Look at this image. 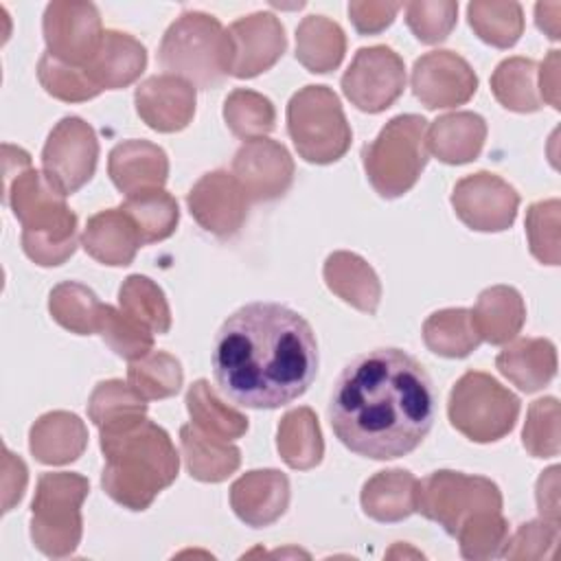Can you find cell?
<instances>
[{"instance_id": "47", "label": "cell", "mask_w": 561, "mask_h": 561, "mask_svg": "<svg viewBox=\"0 0 561 561\" xmlns=\"http://www.w3.org/2000/svg\"><path fill=\"white\" fill-rule=\"evenodd\" d=\"M129 414H147V401L129 383L121 379L96 383L88 399V416L96 427Z\"/></svg>"}, {"instance_id": "35", "label": "cell", "mask_w": 561, "mask_h": 561, "mask_svg": "<svg viewBox=\"0 0 561 561\" xmlns=\"http://www.w3.org/2000/svg\"><path fill=\"white\" fill-rule=\"evenodd\" d=\"M423 342L432 353L458 359L476 351L482 340L471 322V311L462 307H449L434 311L423 322Z\"/></svg>"}, {"instance_id": "45", "label": "cell", "mask_w": 561, "mask_h": 561, "mask_svg": "<svg viewBox=\"0 0 561 561\" xmlns=\"http://www.w3.org/2000/svg\"><path fill=\"white\" fill-rule=\"evenodd\" d=\"M559 199H541L526 210V237L530 254L543 265H559Z\"/></svg>"}, {"instance_id": "18", "label": "cell", "mask_w": 561, "mask_h": 561, "mask_svg": "<svg viewBox=\"0 0 561 561\" xmlns=\"http://www.w3.org/2000/svg\"><path fill=\"white\" fill-rule=\"evenodd\" d=\"M228 37L232 46L230 75L237 79H252L270 70L287 48L280 20L267 11L234 20L228 28Z\"/></svg>"}, {"instance_id": "13", "label": "cell", "mask_w": 561, "mask_h": 561, "mask_svg": "<svg viewBox=\"0 0 561 561\" xmlns=\"http://www.w3.org/2000/svg\"><path fill=\"white\" fill-rule=\"evenodd\" d=\"M46 53L55 59L83 68L99 50L103 24L92 2L55 0L46 7L42 20Z\"/></svg>"}, {"instance_id": "51", "label": "cell", "mask_w": 561, "mask_h": 561, "mask_svg": "<svg viewBox=\"0 0 561 561\" xmlns=\"http://www.w3.org/2000/svg\"><path fill=\"white\" fill-rule=\"evenodd\" d=\"M26 480H28V471L24 460L4 447V454H2V511L4 513L11 511L13 504L22 500Z\"/></svg>"}, {"instance_id": "23", "label": "cell", "mask_w": 561, "mask_h": 561, "mask_svg": "<svg viewBox=\"0 0 561 561\" xmlns=\"http://www.w3.org/2000/svg\"><path fill=\"white\" fill-rule=\"evenodd\" d=\"M81 245L94 261L110 267H125L134 261L142 239L125 210L107 208L88 219Z\"/></svg>"}, {"instance_id": "10", "label": "cell", "mask_w": 561, "mask_h": 561, "mask_svg": "<svg viewBox=\"0 0 561 561\" xmlns=\"http://www.w3.org/2000/svg\"><path fill=\"white\" fill-rule=\"evenodd\" d=\"M484 511H502V491L484 476L438 469L419 482L416 513L451 537L469 517Z\"/></svg>"}, {"instance_id": "54", "label": "cell", "mask_w": 561, "mask_h": 561, "mask_svg": "<svg viewBox=\"0 0 561 561\" xmlns=\"http://www.w3.org/2000/svg\"><path fill=\"white\" fill-rule=\"evenodd\" d=\"M559 13L561 2H539L535 7V22L550 39H559Z\"/></svg>"}, {"instance_id": "9", "label": "cell", "mask_w": 561, "mask_h": 561, "mask_svg": "<svg viewBox=\"0 0 561 561\" xmlns=\"http://www.w3.org/2000/svg\"><path fill=\"white\" fill-rule=\"evenodd\" d=\"M449 423L473 443H495L517 423L519 399L495 377L467 370L447 401Z\"/></svg>"}, {"instance_id": "28", "label": "cell", "mask_w": 561, "mask_h": 561, "mask_svg": "<svg viewBox=\"0 0 561 561\" xmlns=\"http://www.w3.org/2000/svg\"><path fill=\"white\" fill-rule=\"evenodd\" d=\"M419 480L405 469H386L368 478L362 486V511L383 524L403 522L416 513Z\"/></svg>"}, {"instance_id": "14", "label": "cell", "mask_w": 561, "mask_h": 561, "mask_svg": "<svg viewBox=\"0 0 561 561\" xmlns=\"http://www.w3.org/2000/svg\"><path fill=\"white\" fill-rule=\"evenodd\" d=\"M456 217L478 232H502L515 224L519 195L491 171H478L456 182L451 191Z\"/></svg>"}, {"instance_id": "44", "label": "cell", "mask_w": 561, "mask_h": 561, "mask_svg": "<svg viewBox=\"0 0 561 561\" xmlns=\"http://www.w3.org/2000/svg\"><path fill=\"white\" fill-rule=\"evenodd\" d=\"M37 79L50 96L64 103H83L101 94L83 68L64 64L48 53H44L37 61Z\"/></svg>"}, {"instance_id": "46", "label": "cell", "mask_w": 561, "mask_h": 561, "mask_svg": "<svg viewBox=\"0 0 561 561\" xmlns=\"http://www.w3.org/2000/svg\"><path fill=\"white\" fill-rule=\"evenodd\" d=\"M522 443L535 458H552L559 454V401L554 397H543L530 403L522 430Z\"/></svg>"}, {"instance_id": "6", "label": "cell", "mask_w": 561, "mask_h": 561, "mask_svg": "<svg viewBox=\"0 0 561 561\" xmlns=\"http://www.w3.org/2000/svg\"><path fill=\"white\" fill-rule=\"evenodd\" d=\"M427 156V121L419 114H399L364 145L362 164L370 186L381 197L394 199L416 184Z\"/></svg>"}, {"instance_id": "40", "label": "cell", "mask_w": 561, "mask_h": 561, "mask_svg": "<svg viewBox=\"0 0 561 561\" xmlns=\"http://www.w3.org/2000/svg\"><path fill=\"white\" fill-rule=\"evenodd\" d=\"M184 381L182 364L164 351H149L140 359L129 362L127 383L145 399H167L180 392Z\"/></svg>"}, {"instance_id": "30", "label": "cell", "mask_w": 561, "mask_h": 561, "mask_svg": "<svg viewBox=\"0 0 561 561\" xmlns=\"http://www.w3.org/2000/svg\"><path fill=\"white\" fill-rule=\"evenodd\" d=\"M180 447L186 471L199 482H224L241 465V451L237 445L210 436L193 423L180 427Z\"/></svg>"}, {"instance_id": "39", "label": "cell", "mask_w": 561, "mask_h": 561, "mask_svg": "<svg viewBox=\"0 0 561 561\" xmlns=\"http://www.w3.org/2000/svg\"><path fill=\"white\" fill-rule=\"evenodd\" d=\"M118 307L145 324L153 335H164L171 329V309L164 291L147 276L131 274L118 289Z\"/></svg>"}, {"instance_id": "50", "label": "cell", "mask_w": 561, "mask_h": 561, "mask_svg": "<svg viewBox=\"0 0 561 561\" xmlns=\"http://www.w3.org/2000/svg\"><path fill=\"white\" fill-rule=\"evenodd\" d=\"M401 7L399 2H351L348 15L357 33L377 35L394 22Z\"/></svg>"}, {"instance_id": "3", "label": "cell", "mask_w": 561, "mask_h": 561, "mask_svg": "<svg viewBox=\"0 0 561 561\" xmlns=\"http://www.w3.org/2000/svg\"><path fill=\"white\" fill-rule=\"evenodd\" d=\"M105 467L103 491L123 508L147 511L180 471V456L167 430L145 414H129L99 427Z\"/></svg>"}, {"instance_id": "27", "label": "cell", "mask_w": 561, "mask_h": 561, "mask_svg": "<svg viewBox=\"0 0 561 561\" xmlns=\"http://www.w3.org/2000/svg\"><path fill=\"white\" fill-rule=\"evenodd\" d=\"M495 366L522 392H537L557 375V348L546 337H519L500 351Z\"/></svg>"}, {"instance_id": "53", "label": "cell", "mask_w": 561, "mask_h": 561, "mask_svg": "<svg viewBox=\"0 0 561 561\" xmlns=\"http://www.w3.org/2000/svg\"><path fill=\"white\" fill-rule=\"evenodd\" d=\"M539 99L559 110V50H550L548 57L537 66Z\"/></svg>"}, {"instance_id": "1", "label": "cell", "mask_w": 561, "mask_h": 561, "mask_svg": "<svg viewBox=\"0 0 561 561\" xmlns=\"http://www.w3.org/2000/svg\"><path fill=\"white\" fill-rule=\"evenodd\" d=\"M327 412L346 449L392 460L414 451L430 434L436 394L427 370L412 355L401 348H373L342 368Z\"/></svg>"}, {"instance_id": "43", "label": "cell", "mask_w": 561, "mask_h": 561, "mask_svg": "<svg viewBox=\"0 0 561 561\" xmlns=\"http://www.w3.org/2000/svg\"><path fill=\"white\" fill-rule=\"evenodd\" d=\"M465 559H493L502 552L508 537V522L502 511H484L469 517L454 535Z\"/></svg>"}, {"instance_id": "29", "label": "cell", "mask_w": 561, "mask_h": 561, "mask_svg": "<svg viewBox=\"0 0 561 561\" xmlns=\"http://www.w3.org/2000/svg\"><path fill=\"white\" fill-rule=\"evenodd\" d=\"M471 322L480 340L489 344H506L515 340L526 322L522 294L508 285L486 287L471 309Z\"/></svg>"}, {"instance_id": "32", "label": "cell", "mask_w": 561, "mask_h": 561, "mask_svg": "<svg viewBox=\"0 0 561 561\" xmlns=\"http://www.w3.org/2000/svg\"><path fill=\"white\" fill-rule=\"evenodd\" d=\"M346 53L342 26L324 15H307L296 28V59L313 75L335 70Z\"/></svg>"}, {"instance_id": "36", "label": "cell", "mask_w": 561, "mask_h": 561, "mask_svg": "<svg viewBox=\"0 0 561 561\" xmlns=\"http://www.w3.org/2000/svg\"><path fill=\"white\" fill-rule=\"evenodd\" d=\"M491 92L497 103L511 112L530 114L541 107L537 92V61L528 57H508L491 75Z\"/></svg>"}, {"instance_id": "7", "label": "cell", "mask_w": 561, "mask_h": 561, "mask_svg": "<svg viewBox=\"0 0 561 561\" xmlns=\"http://www.w3.org/2000/svg\"><path fill=\"white\" fill-rule=\"evenodd\" d=\"M90 493L88 478L72 471L42 473L31 502V539L46 557H70L81 543V506Z\"/></svg>"}, {"instance_id": "33", "label": "cell", "mask_w": 561, "mask_h": 561, "mask_svg": "<svg viewBox=\"0 0 561 561\" xmlns=\"http://www.w3.org/2000/svg\"><path fill=\"white\" fill-rule=\"evenodd\" d=\"M184 403H186L191 423L210 436L234 440L248 432V419L239 410L230 408L210 388L206 379H197L188 386Z\"/></svg>"}, {"instance_id": "8", "label": "cell", "mask_w": 561, "mask_h": 561, "mask_svg": "<svg viewBox=\"0 0 561 561\" xmlns=\"http://www.w3.org/2000/svg\"><path fill=\"white\" fill-rule=\"evenodd\" d=\"M287 131L298 156L311 164L337 162L353 138L342 103L327 85H305L289 99Z\"/></svg>"}, {"instance_id": "22", "label": "cell", "mask_w": 561, "mask_h": 561, "mask_svg": "<svg viewBox=\"0 0 561 561\" xmlns=\"http://www.w3.org/2000/svg\"><path fill=\"white\" fill-rule=\"evenodd\" d=\"M147 68L145 46L123 31H105L96 55L83 66L88 79L103 90L131 85Z\"/></svg>"}, {"instance_id": "24", "label": "cell", "mask_w": 561, "mask_h": 561, "mask_svg": "<svg viewBox=\"0 0 561 561\" xmlns=\"http://www.w3.org/2000/svg\"><path fill=\"white\" fill-rule=\"evenodd\" d=\"M88 447L85 423L66 410L42 414L28 432V449L42 465L75 462Z\"/></svg>"}, {"instance_id": "20", "label": "cell", "mask_w": 561, "mask_h": 561, "mask_svg": "<svg viewBox=\"0 0 561 561\" xmlns=\"http://www.w3.org/2000/svg\"><path fill=\"white\" fill-rule=\"evenodd\" d=\"M230 506L252 528L272 526L289 506V480L278 469L245 471L230 486Z\"/></svg>"}, {"instance_id": "41", "label": "cell", "mask_w": 561, "mask_h": 561, "mask_svg": "<svg viewBox=\"0 0 561 561\" xmlns=\"http://www.w3.org/2000/svg\"><path fill=\"white\" fill-rule=\"evenodd\" d=\"M224 121L241 140L265 138L276 125V110L267 96L237 88L224 101Z\"/></svg>"}, {"instance_id": "4", "label": "cell", "mask_w": 561, "mask_h": 561, "mask_svg": "<svg viewBox=\"0 0 561 561\" xmlns=\"http://www.w3.org/2000/svg\"><path fill=\"white\" fill-rule=\"evenodd\" d=\"M4 153V202L22 224V250L42 267L66 263L77 250V215L44 171L33 169L31 156L13 145Z\"/></svg>"}, {"instance_id": "2", "label": "cell", "mask_w": 561, "mask_h": 561, "mask_svg": "<svg viewBox=\"0 0 561 561\" xmlns=\"http://www.w3.org/2000/svg\"><path fill=\"white\" fill-rule=\"evenodd\" d=\"M210 362L226 399L252 410H276L313 383L318 342L298 311L280 302H250L224 320Z\"/></svg>"}, {"instance_id": "19", "label": "cell", "mask_w": 561, "mask_h": 561, "mask_svg": "<svg viewBox=\"0 0 561 561\" xmlns=\"http://www.w3.org/2000/svg\"><path fill=\"white\" fill-rule=\"evenodd\" d=\"M195 85L167 72L145 79L134 92L138 116L160 134H173L188 127L195 116Z\"/></svg>"}, {"instance_id": "16", "label": "cell", "mask_w": 561, "mask_h": 561, "mask_svg": "<svg viewBox=\"0 0 561 561\" xmlns=\"http://www.w3.org/2000/svg\"><path fill=\"white\" fill-rule=\"evenodd\" d=\"M248 195L228 171L204 173L186 193L191 217L219 239L234 237L248 219Z\"/></svg>"}, {"instance_id": "15", "label": "cell", "mask_w": 561, "mask_h": 561, "mask_svg": "<svg viewBox=\"0 0 561 561\" xmlns=\"http://www.w3.org/2000/svg\"><path fill=\"white\" fill-rule=\"evenodd\" d=\"M414 96L427 110L465 105L478 90V75L467 59L451 50L421 55L410 75Z\"/></svg>"}, {"instance_id": "12", "label": "cell", "mask_w": 561, "mask_h": 561, "mask_svg": "<svg viewBox=\"0 0 561 561\" xmlns=\"http://www.w3.org/2000/svg\"><path fill=\"white\" fill-rule=\"evenodd\" d=\"M344 96L362 112L379 114L388 110L405 88V66L390 46L359 48L342 75Z\"/></svg>"}, {"instance_id": "11", "label": "cell", "mask_w": 561, "mask_h": 561, "mask_svg": "<svg viewBox=\"0 0 561 561\" xmlns=\"http://www.w3.org/2000/svg\"><path fill=\"white\" fill-rule=\"evenodd\" d=\"M99 162V138L90 123L64 116L48 134L42 149L44 175L64 193L72 195L88 184Z\"/></svg>"}, {"instance_id": "52", "label": "cell", "mask_w": 561, "mask_h": 561, "mask_svg": "<svg viewBox=\"0 0 561 561\" xmlns=\"http://www.w3.org/2000/svg\"><path fill=\"white\" fill-rule=\"evenodd\" d=\"M537 508L548 522L559 524V467L546 469L537 480Z\"/></svg>"}, {"instance_id": "49", "label": "cell", "mask_w": 561, "mask_h": 561, "mask_svg": "<svg viewBox=\"0 0 561 561\" xmlns=\"http://www.w3.org/2000/svg\"><path fill=\"white\" fill-rule=\"evenodd\" d=\"M559 543V524L548 519H533L522 524L513 537L504 541L502 557L506 559H550Z\"/></svg>"}, {"instance_id": "38", "label": "cell", "mask_w": 561, "mask_h": 561, "mask_svg": "<svg viewBox=\"0 0 561 561\" xmlns=\"http://www.w3.org/2000/svg\"><path fill=\"white\" fill-rule=\"evenodd\" d=\"M467 20L473 33L495 48H511L524 33V11L519 2L476 0L467 4Z\"/></svg>"}, {"instance_id": "37", "label": "cell", "mask_w": 561, "mask_h": 561, "mask_svg": "<svg viewBox=\"0 0 561 561\" xmlns=\"http://www.w3.org/2000/svg\"><path fill=\"white\" fill-rule=\"evenodd\" d=\"M101 307L103 302H99L96 294L77 280L55 285L48 296V311L53 320L77 335L96 333Z\"/></svg>"}, {"instance_id": "5", "label": "cell", "mask_w": 561, "mask_h": 561, "mask_svg": "<svg viewBox=\"0 0 561 561\" xmlns=\"http://www.w3.org/2000/svg\"><path fill=\"white\" fill-rule=\"evenodd\" d=\"M158 61L167 75L195 88H219L232 68V46L221 22L202 11L182 13L162 35Z\"/></svg>"}, {"instance_id": "25", "label": "cell", "mask_w": 561, "mask_h": 561, "mask_svg": "<svg viewBox=\"0 0 561 561\" xmlns=\"http://www.w3.org/2000/svg\"><path fill=\"white\" fill-rule=\"evenodd\" d=\"M322 276L327 287L346 305L373 316L381 300V283L366 259L337 250L327 256Z\"/></svg>"}, {"instance_id": "21", "label": "cell", "mask_w": 561, "mask_h": 561, "mask_svg": "<svg viewBox=\"0 0 561 561\" xmlns=\"http://www.w3.org/2000/svg\"><path fill=\"white\" fill-rule=\"evenodd\" d=\"M107 175L125 197L147 188H162L169 178V158L156 142L123 140L107 156Z\"/></svg>"}, {"instance_id": "17", "label": "cell", "mask_w": 561, "mask_h": 561, "mask_svg": "<svg viewBox=\"0 0 561 561\" xmlns=\"http://www.w3.org/2000/svg\"><path fill=\"white\" fill-rule=\"evenodd\" d=\"M232 175L250 202H272L289 191L294 182V158L278 140H245L232 158Z\"/></svg>"}, {"instance_id": "48", "label": "cell", "mask_w": 561, "mask_h": 561, "mask_svg": "<svg viewBox=\"0 0 561 561\" xmlns=\"http://www.w3.org/2000/svg\"><path fill=\"white\" fill-rule=\"evenodd\" d=\"M458 20V2L419 0L405 4V22L412 35L423 44L445 42Z\"/></svg>"}, {"instance_id": "34", "label": "cell", "mask_w": 561, "mask_h": 561, "mask_svg": "<svg viewBox=\"0 0 561 561\" xmlns=\"http://www.w3.org/2000/svg\"><path fill=\"white\" fill-rule=\"evenodd\" d=\"M136 224L142 245L169 239L180 221V208L171 193L164 188H147L127 195L121 206Z\"/></svg>"}, {"instance_id": "26", "label": "cell", "mask_w": 561, "mask_h": 561, "mask_svg": "<svg viewBox=\"0 0 561 561\" xmlns=\"http://www.w3.org/2000/svg\"><path fill=\"white\" fill-rule=\"evenodd\" d=\"M486 140V121L476 112H451L427 127V151L445 164L473 162Z\"/></svg>"}, {"instance_id": "42", "label": "cell", "mask_w": 561, "mask_h": 561, "mask_svg": "<svg viewBox=\"0 0 561 561\" xmlns=\"http://www.w3.org/2000/svg\"><path fill=\"white\" fill-rule=\"evenodd\" d=\"M96 333L118 357L129 362L140 359L142 355L153 351V333L145 324L127 316L121 307H101Z\"/></svg>"}, {"instance_id": "31", "label": "cell", "mask_w": 561, "mask_h": 561, "mask_svg": "<svg viewBox=\"0 0 561 561\" xmlns=\"http://www.w3.org/2000/svg\"><path fill=\"white\" fill-rule=\"evenodd\" d=\"M276 449L283 462L298 471L313 469L322 462L324 440L311 408L300 405L283 414L276 432Z\"/></svg>"}]
</instances>
